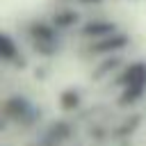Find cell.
Segmentation results:
<instances>
[{"mask_svg":"<svg viewBox=\"0 0 146 146\" xmlns=\"http://www.w3.org/2000/svg\"><path fill=\"white\" fill-rule=\"evenodd\" d=\"M116 82L121 87V105H130L139 100L146 91V62L128 64L116 78Z\"/></svg>","mask_w":146,"mask_h":146,"instance_id":"obj_1","label":"cell"},{"mask_svg":"<svg viewBox=\"0 0 146 146\" xmlns=\"http://www.w3.org/2000/svg\"><path fill=\"white\" fill-rule=\"evenodd\" d=\"M30 34L34 41V50H39L41 55H52L57 50V27L52 23H32Z\"/></svg>","mask_w":146,"mask_h":146,"instance_id":"obj_2","label":"cell"},{"mask_svg":"<svg viewBox=\"0 0 146 146\" xmlns=\"http://www.w3.org/2000/svg\"><path fill=\"white\" fill-rule=\"evenodd\" d=\"M128 36L125 34H121V32H114V34H110V36H105V39H96L91 46H89V52H94V55H112V52H116V50H123L125 46H128Z\"/></svg>","mask_w":146,"mask_h":146,"instance_id":"obj_3","label":"cell"},{"mask_svg":"<svg viewBox=\"0 0 146 146\" xmlns=\"http://www.w3.org/2000/svg\"><path fill=\"white\" fill-rule=\"evenodd\" d=\"M5 114L11 119V121H25L30 114H32V105L27 98L23 96H9L5 100Z\"/></svg>","mask_w":146,"mask_h":146,"instance_id":"obj_4","label":"cell"},{"mask_svg":"<svg viewBox=\"0 0 146 146\" xmlns=\"http://www.w3.org/2000/svg\"><path fill=\"white\" fill-rule=\"evenodd\" d=\"M80 32H82V36L96 41V39H105L119 30H116V23H112V21H89V23H84V27Z\"/></svg>","mask_w":146,"mask_h":146,"instance_id":"obj_5","label":"cell"},{"mask_svg":"<svg viewBox=\"0 0 146 146\" xmlns=\"http://www.w3.org/2000/svg\"><path fill=\"white\" fill-rule=\"evenodd\" d=\"M0 59L5 64L18 62V43H16V39L9 32H2L0 34Z\"/></svg>","mask_w":146,"mask_h":146,"instance_id":"obj_6","label":"cell"},{"mask_svg":"<svg viewBox=\"0 0 146 146\" xmlns=\"http://www.w3.org/2000/svg\"><path fill=\"white\" fill-rule=\"evenodd\" d=\"M73 23H78V14H75V11H62V14H55V16H52V25H55L57 30L71 27Z\"/></svg>","mask_w":146,"mask_h":146,"instance_id":"obj_7","label":"cell"},{"mask_svg":"<svg viewBox=\"0 0 146 146\" xmlns=\"http://www.w3.org/2000/svg\"><path fill=\"white\" fill-rule=\"evenodd\" d=\"M59 105H62V110H75L78 105H80V91H75V89H66L62 96H59Z\"/></svg>","mask_w":146,"mask_h":146,"instance_id":"obj_8","label":"cell"},{"mask_svg":"<svg viewBox=\"0 0 146 146\" xmlns=\"http://www.w3.org/2000/svg\"><path fill=\"white\" fill-rule=\"evenodd\" d=\"M105 62H107V66H103V68H98V71H96V75H98V78H103L107 71H114V68L119 66V57H110V59H105Z\"/></svg>","mask_w":146,"mask_h":146,"instance_id":"obj_9","label":"cell"},{"mask_svg":"<svg viewBox=\"0 0 146 146\" xmlns=\"http://www.w3.org/2000/svg\"><path fill=\"white\" fill-rule=\"evenodd\" d=\"M78 2H82V5H100L103 0H78Z\"/></svg>","mask_w":146,"mask_h":146,"instance_id":"obj_10","label":"cell"}]
</instances>
